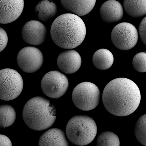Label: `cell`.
Masks as SVG:
<instances>
[{
  "mask_svg": "<svg viewBox=\"0 0 146 146\" xmlns=\"http://www.w3.org/2000/svg\"><path fill=\"white\" fill-rule=\"evenodd\" d=\"M66 76L56 70L50 71L43 77L41 83L42 90L47 96L57 99L66 92L68 86Z\"/></svg>",
  "mask_w": 146,
  "mask_h": 146,
  "instance_id": "ba28073f",
  "label": "cell"
},
{
  "mask_svg": "<svg viewBox=\"0 0 146 146\" xmlns=\"http://www.w3.org/2000/svg\"><path fill=\"white\" fill-rule=\"evenodd\" d=\"M46 29L41 22L36 20H31L25 23L21 30V36L26 43L33 45L42 44L46 37Z\"/></svg>",
  "mask_w": 146,
  "mask_h": 146,
  "instance_id": "30bf717a",
  "label": "cell"
},
{
  "mask_svg": "<svg viewBox=\"0 0 146 146\" xmlns=\"http://www.w3.org/2000/svg\"><path fill=\"white\" fill-rule=\"evenodd\" d=\"M132 65L137 71L146 72V53L140 52L137 54L133 58Z\"/></svg>",
  "mask_w": 146,
  "mask_h": 146,
  "instance_id": "7402d4cb",
  "label": "cell"
},
{
  "mask_svg": "<svg viewBox=\"0 0 146 146\" xmlns=\"http://www.w3.org/2000/svg\"><path fill=\"white\" fill-rule=\"evenodd\" d=\"M43 60L41 51L33 46H27L22 48L18 53L17 58L19 68L27 73H34L39 70Z\"/></svg>",
  "mask_w": 146,
  "mask_h": 146,
  "instance_id": "9c48e42d",
  "label": "cell"
},
{
  "mask_svg": "<svg viewBox=\"0 0 146 146\" xmlns=\"http://www.w3.org/2000/svg\"><path fill=\"white\" fill-rule=\"evenodd\" d=\"M0 146L12 145L11 142L8 137L3 135H0Z\"/></svg>",
  "mask_w": 146,
  "mask_h": 146,
  "instance_id": "d4e9b609",
  "label": "cell"
},
{
  "mask_svg": "<svg viewBox=\"0 0 146 146\" xmlns=\"http://www.w3.org/2000/svg\"><path fill=\"white\" fill-rule=\"evenodd\" d=\"M0 98L9 101L18 97L21 92L23 82L20 74L15 70L5 68L0 71Z\"/></svg>",
  "mask_w": 146,
  "mask_h": 146,
  "instance_id": "8992f818",
  "label": "cell"
},
{
  "mask_svg": "<svg viewBox=\"0 0 146 146\" xmlns=\"http://www.w3.org/2000/svg\"><path fill=\"white\" fill-rule=\"evenodd\" d=\"M57 63L61 71L66 74H71L80 68L82 60L77 51L71 49L61 52L58 57Z\"/></svg>",
  "mask_w": 146,
  "mask_h": 146,
  "instance_id": "7c38bea8",
  "label": "cell"
},
{
  "mask_svg": "<svg viewBox=\"0 0 146 146\" xmlns=\"http://www.w3.org/2000/svg\"><path fill=\"white\" fill-rule=\"evenodd\" d=\"M50 35L52 40L58 46L71 49L79 45L86 33L85 24L78 16L65 13L57 17L51 26Z\"/></svg>",
  "mask_w": 146,
  "mask_h": 146,
  "instance_id": "7a4b0ae2",
  "label": "cell"
},
{
  "mask_svg": "<svg viewBox=\"0 0 146 146\" xmlns=\"http://www.w3.org/2000/svg\"><path fill=\"white\" fill-rule=\"evenodd\" d=\"M0 127L5 128L10 126L14 123L16 118V113L14 108L7 104L0 106Z\"/></svg>",
  "mask_w": 146,
  "mask_h": 146,
  "instance_id": "d6986e66",
  "label": "cell"
},
{
  "mask_svg": "<svg viewBox=\"0 0 146 146\" xmlns=\"http://www.w3.org/2000/svg\"><path fill=\"white\" fill-rule=\"evenodd\" d=\"M123 6L127 13L133 18L146 15V0H124Z\"/></svg>",
  "mask_w": 146,
  "mask_h": 146,
  "instance_id": "ac0fdd59",
  "label": "cell"
},
{
  "mask_svg": "<svg viewBox=\"0 0 146 146\" xmlns=\"http://www.w3.org/2000/svg\"><path fill=\"white\" fill-rule=\"evenodd\" d=\"M57 8L54 2L51 0H42L36 5L35 12L38 18L43 21H46L54 17Z\"/></svg>",
  "mask_w": 146,
  "mask_h": 146,
  "instance_id": "2e32d148",
  "label": "cell"
},
{
  "mask_svg": "<svg viewBox=\"0 0 146 146\" xmlns=\"http://www.w3.org/2000/svg\"><path fill=\"white\" fill-rule=\"evenodd\" d=\"M0 32V52L3 51L6 46L8 40L7 34L5 31L1 27Z\"/></svg>",
  "mask_w": 146,
  "mask_h": 146,
  "instance_id": "cb8c5ba5",
  "label": "cell"
},
{
  "mask_svg": "<svg viewBox=\"0 0 146 146\" xmlns=\"http://www.w3.org/2000/svg\"><path fill=\"white\" fill-rule=\"evenodd\" d=\"M66 10L79 16L85 15L93 9L96 0H60Z\"/></svg>",
  "mask_w": 146,
  "mask_h": 146,
  "instance_id": "5bb4252c",
  "label": "cell"
},
{
  "mask_svg": "<svg viewBox=\"0 0 146 146\" xmlns=\"http://www.w3.org/2000/svg\"><path fill=\"white\" fill-rule=\"evenodd\" d=\"M102 98L104 106L108 112L117 116H125L136 110L141 96L139 89L134 82L127 78H119L107 84Z\"/></svg>",
  "mask_w": 146,
  "mask_h": 146,
  "instance_id": "6da1fadb",
  "label": "cell"
},
{
  "mask_svg": "<svg viewBox=\"0 0 146 146\" xmlns=\"http://www.w3.org/2000/svg\"><path fill=\"white\" fill-rule=\"evenodd\" d=\"M135 134L138 141L146 146V114L141 116L136 123Z\"/></svg>",
  "mask_w": 146,
  "mask_h": 146,
  "instance_id": "44dd1931",
  "label": "cell"
},
{
  "mask_svg": "<svg viewBox=\"0 0 146 146\" xmlns=\"http://www.w3.org/2000/svg\"><path fill=\"white\" fill-rule=\"evenodd\" d=\"M118 137L112 132L106 131L101 133L98 136L96 146H119Z\"/></svg>",
  "mask_w": 146,
  "mask_h": 146,
  "instance_id": "ffe728a7",
  "label": "cell"
},
{
  "mask_svg": "<svg viewBox=\"0 0 146 146\" xmlns=\"http://www.w3.org/2000/svg\"><path fill=\"white\" fill-rule=\"evenodd\" d=\"M97 131L96 123L90 117L85 115L73 116L68 122L66 132L69 140L73 144L83 146L91 143Z\"/></svg>",
  "mask_w": 146,
  "mask_h": 146,
  "instance_id": "277c9868",
  "label": "cell"
},
{
  "mask_svg": "<svg viewBox=\"0 0 146 146\" xmlns=\"http://www.w3.org/2000/svg\"><path fill=\"white\" fill-rule=\"evenodd\" d=\"M24 6V0H0V23H10L17 19Z\"/></svg>",
  "mask_w": 146,
  "mask_h": 146,
  "instance_id": "8fae6325",
  "label": "cell"
},
{
  "mask_svg": "<svg viewBox=\"0 0 146 146\" xmlns=\"http://www.w3.org/2000/svg\"><path fill=\"white\" fill-rule=\"evenodd\" d=\"M100 92L97 86L89 82H84L77 85L72 94V99L76 106L83 111H89L99 104Z\"/></svg>",
  "mask_w": 146,
  "mask_h": 146,
  "instance_id": "5b68a950",
  "label": "cell"
},
{
  "mask_svg": "<svg viewBox=\"0 0 146 146\" xmlns=\"http://www.w3.org/2000/svg\"><path fill=\"white\" fill-rule=\"evenodd\" d=\"M111 37V41L115 47L125 50L131 49L136 44L138 34L136 28L133 25L123 22L114 27Z\"/></svg>",
  "mask_w": 146,
  "mask_h": 146,
  "instance_id": "52a82bcc",
  "label": "cell"
},
{
  "mask_svg": "<svg viewBox=\"0 0 146 146\" xmlns=\"http://www.w3.org/2000/svg\"><path fill=\"white\" fill-rule=\"evenodd\" d=\"M38 145L68 146L69 143L63 131L52 128L46 131L41 135Z\"/></svg>",
  "mask_w": 146,
  "mask_h": 146,
  "instance_id": "9a60e30c",
  "label": "cell"
},
{
  "mask_svg": "<svg viewBox=\"0 0 146 146\" xmlns=\"http://www.w3.org/2000/svg\"><path fill=\"white\" fill-rule=\"evenodd\" d=\"M22 116L26 125L35 131L46 129L54 124L56 118V111L50 101L41 96L31 98L23 108Z\"/></svg>",
  "mask_w": 146,
  "mask_h": 146,
  "instance_id": "3957f363",
  "label": "cell"
},
{
  "mask_svg": "<svg viewBox=\"0 0 146 146\" xmlns=\"http://www.w3.org/2000/svg\"><path fill=\"white\" fill-rule=\"evenodd\" d=\"M92 60L93 64L96 68L104 70L111 67L113 63L114 58L110 51L102 48L98 50L94 53Z\"/></svg>",
  "mask_w": 146,
  "mask_h": 146,
  "instance_id": "e0dca14e",
  "label": "cell"
},
{
  "mask_svg": "<svg viewBox=\"0 0 146 146\" xmlns=\"http://www.w3.org/2000/svg\"><path fill=\"white\" fill-rule=\"evenodd\" d=\"M139 31L141 41L146 46V16L139 24Z\"/></svg>",
  "mask_w": 146,
  "mask_h": 146,
  "instance_id": "603a6c76",
  "label": "cell"
},
{
  "mask_svg": "<svg viewBox=\"0 0 146 146\" xmlns=\"http://www.w3.org/2000/svg\"><path fill=\"white\" fill-rule=\"evenodd\" d=\"M100 13L102 20L108 23L119 21L123 14L121 5L115 0H109L104 3L101 7Z\"/></svg>",
  "mask_w": 146,
  "mask_h": 146,
  "instance_id": "4fadbf2b",
  "label": "cell"
}]
</instances>
